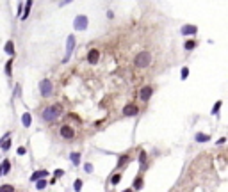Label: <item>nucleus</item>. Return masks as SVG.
Segmentation results:
<instances>
[{
  "label": "nucleus",
  "instance_id": "nucleus-1",
  "mask_svg": "<svg viewBox=\"0 0 228 192\" xmlns=\"http://www.w3.org/2000/svg\"><path fill=\"white\" fill-rule=\"evenodd\" d=\"M61 114H62V105H61V103H53V105H50V107L43 109L41 119H43V121L52 123V121H55V119H57Z\"/></svg>",
  "mask_w": 228,
  "mask_h": 192
},
{
  "label": "nucleus",
  "instance_id": "nucleus-2",
  "mask_svg": "<svg viewBox=\"0 0 228 192\" xmlns=\"http://www.w3.org/2000/svg\"><path fill=\"white\" fill-rule=\"evenodd\" d=\"M152 64V53L150 52H139L134 59V66L139 68V70H145Z\"/></svg>",
  "mask_w": 228,
  "mask_h": 192
},
{
  "label": "nucleus",
  "instance_id": "nucleus-3",
  "mask_svg": "<svg viewBox=\"0 0 228 192\" xmlns=\"http://www.w3.org/2000/svg\"><path fill=\"white\" fill-rule=\"evenodd\" d=\"M87 25H89V20H87L86 14H79V16L73 20V29H75V31H86Z\"/></svg>",
  "mask_w": 228,
  "mask_h": 192
},
{
  "label": "nucleus",
  "instance_id": "nucleus-4",
  "mask_svg": "<svg viewBox=\"0 0 228 192\" xmlns=\"http://www.w3.org/2000/svg\"><path fill=\"white\" fill-rule=\"evenodd\" d=\"M75 45H77L75 36H68V39H66V53H64V59H62L64 62L70 61V57H72V52L75 50Z\"/></svg>",
  "mask_w": 228,
  "mask_h": 192
},
{
  "label": "nucleus",
  "instance_id": "nucleus-5",
  "mask_svg": "<svg viewBox=\"0 0 228 192\" xmlns=\"http://www.w3.org/2000/svg\"><path fill=\"white\" fill-rule=\"evenodd\" d=\"M52 89H53V87H52V82H50V80L45 78V80L39 82V92H41L43 98H48V96L52 94Z\"/></svg>",
  "mask_w": 228,
  "mask_h": 192
},
{
  "label": "nucleus",
  "instance_id": "nucleus-6",
  "mask_svg": "<svg viewBox=\"0 0 228 192\" xmlns=\"http://www.w3.org/2000/svg\"><path fill=\"white\" fill-rule=\"evenodd\" d=\"M59 133H61L62 139H66V141H72L73 137H75V130H73L70 125H62L61 130H59Z\"/></svg>",
  "mask_w": 228,
  "mask_h": 192
},
{
  "label": "nucleus",
  "instance_id": "nucleus-7",
  "mask_svg": "<svg viewBox=\"0 0 228 192\" xmlns=\"http://www.w3.org/2000/svg\"><path fill=\"white\" fill-rule=\"evenodd\" d=\"M137 114H139V107L134 105V103H128V105L123 107V116H127V118H134Z\"/></svg>",
  "mask_w": 228,
  "mask_h": 192
},
{
  "label": "nucleus",
  "instance_id": "nucleus-8",
  "mask_svg": "<svg viewBox=\"0 0 228 192\" xmlns=\"http://www.w3.org/2000/svg\"><path fill=\"white\" fill-rule=\"evenodd\" d=\"M152 94H153V87H152V85H143L141 91H139V98L143 101H148L152 98Z\"/></svg>",
  "mask_w": 228,
  "mask_h": 192
},
{
  "label": "nucleus",
  "instance_id": "nucleus-9",
  "mask_svg": "<svg viewBox=\"0 0 228 192\" xmlns=\"http://www.w3.org/2000/svg\"><path fill=\"white\" fill-rule=\"evenodd\" d=\"M98 61H100V50L91 48V50L87 52V62H89V64H96Z\"/></svg>",
  "mask_w": 228,
  "mask_h": 192
},
{
  "label": "nucleus",
  "instance_id": "nucleus-10",
  "mask_svg": "<svg viewBox=\"0 0 228 192\" xmlns=\"http://www.w3.org/2000/svg\"><path fill=\"white\" fill-rule=\"evenodd\" d=\"M130 160H132L130 153H123V155H120V158H118V164H116V167H118V169H123L127 164H130Z\"/></svg>",
  "mask_w": 228,
  "mask_h": 192
},
{
  "label": "nucleus",
  "instance_id": "nucleus-11",
  "mask_svg": "<svg viewBox=\"0 0 228 192\" xmlns=\"http://www.w3.org/2000/svg\"><path fill=\"white\" fill-rule=\"evenodd\" d=\"M180 32H182V36H194L198 32V29H196V25H184L180 29Z\"/></svg>",
  "mask_w": 228,
  "mask_h": 192
},
{
  "label": "nucleus",
  "instance_id": "nucleus-12",
  "mask_svg": "<svg viewBox=\"0 0 228 192\" xmlns=\"http://www.w3.org/2000/svg\"><path fill=\"white\" fill-rule=\"evenodd\" d=\"M46 176H48V171H46V169H38V171L32 172L31 182H38L39 178H46Z\"/></svg>",
  "mask_w": 228,
  "mask_h": 192
},
{
  "label": "nucleus",
  "instance_id": "nucleus-13",
  "mask_svg": "<svg viewBox=\"0 0 228 192\" xmlns=\"http://www.w3.org/2000/svg\"><path fill=\"white\" fill-rule=\"evenodd\" d=\"M21 125H23L25 128H29L32 125V116L29 112H23V114H21Z\"/></svg>",
  "mask_w": 228,
  "mask_h": 192
},
{
  "label": "nucleus",
  "instance_id": "nucleus-14",
  "mask_svg": "<svg viewBox=\"0 0 228 192\" xmlns=\"http://www.w3.org/2000/svg\"><path fill=\"white\" fill-rule=\"evenodd\" d=\"M31 7H32V0L25 2V7H23V14H21V20H27L29 14H31Z\"/></svg>",
  "mask_w": 228,
  "mask_h": 192
},
{
  "label": "nucleus",
  "instance_id": "nucleus-15",
  "mask_svg": "<svg viewBox=\"0 0 228 192\" xmlns=\"http://www.w3.org/2000/svg\"><path fill=\"white\" fill-rule=\"evenodd\" d=\"M4 52L9 55V57H13L14 55V45H13V41H7L6 43V46H4Z\"/></svg>",
  "mask_w": 228,
  "mask_h": 192
},
{
  "label": "nucleus",
  "instance_id": "nucleus-16",
  "mask_svg": "<svg viewBox=\"0 0 228 192\" xmlns=\"http://www.w3.org/2000/svg\"><path fill=\"white\" fill-rule=\"evenodd\" d=\"M196 45H198V43L194 39H187L186 43H184V48H186L187 52H191V50H194V48H196Z\"/></svg>",
  "mask_w": 228,
  "mask_h": 192
},
{
  "label": "nucleus",
  "instance_id": "nucleus-17",
  "mask_svg": "<svg viewBox=\"0 0 228 192\" xmlns=\"http://www.w3.org/2000/svg\"><path fill=\"white\" fill-rule=\"evenodd\" d=\"M70 160H72L73 165H79V164H80V153H79V151H73L72 155H70Z\"/></svg>",
  "mask_w": 228,
  "mask_h": 192
},
{
  "label": "nucleus",
  "instance_id": "nucleus-18",
  "mask_svg": "<svg viewBox=\"0 0 228 192\" xmlns=\"http://www.w3.org/2000/svg\"><path fill=\"white\" fill-rule=\"evenodd\" d=\"M0 165H2V171H4V174H7V172L11 171V162H9V158H4Z\"/></svg>",
  "mask_w": 228,
  "mask_h": 192
},
{
  "label": "nucleus",
  "instance_id": "nucleus-19",
  "mask_svg": "<svg viewBox=\"0 0 228 192\" xmlns=\"http://www.w3.org/2000/svg\"><path fill=\"white\" fill-rule=\"evenodd\" d=\"M194 139H196V142H207L208 139H210V135H207V133H200V132H198L196 135H194Z\"/></svg>",
  "mask_w": 228,
  "mask_h": 192
},
{
  "label": "nucleus",
  "instance_id": "nucleus-20",
  "mask_svg": "<svg viewBox=\"0 0 228 192\" xmlns=\"http://www.w3.org/2000/svg\"><path fill=\"white\" fill-rule=\"evenodd\" d=\"M146 158H148L146 151H141V153H139V164H141V169H146Z\"/></svg>",
  "mask_w": 228,
  "mask_h": 192
},
{
  "label": "nucleus",
  "instance_id": "nucleus-21",
  "mask_svg": "<svg viewBox=\"0 0 228 192\" xmlns=\"http://www.w3.org/2000/svg\"><path fill=\"white\" fill-rule=\"evenodd\" d=\"M143 183H145L143 176H137V178L134 180V190H139V189H143Z\"/></svg>",
  "mask_w": 228,
  "mask_h": 192
},
{
  "label": "nucleus",
  "instance_id": "nucleus-22",
  "mask_svg": "<svg viewBox=\"0 0 228 192\" xmlns=\"http://www.w3.org/2000/svg\"><path fill=\"white\" fill-rule=\"evenodd\" d=\"M46 185H48V180H45V178H39V180L36 182V189H38V190H43V189H45Z\"/></svg>",
  "mask_w": 228,
  "mask_h": 192
},
{
  "label": "nucleus",
  "instance_id": "nucleus-23",
  "mask_svg": "<svg viewBox=\"0 0 228 192\" xmlns=\"http://www.w3.org/2000/svg\"><path fill=\"white\" fill-rule=\"evenodd\" d=\"M120 180H121V174H120V172H116V174H112V176H111V180H109V182H111V185H118V183H120Z\"/></svg>",
  "mask_w": 228,
  "mask_h": 192
},
{
  "label": "nucleus",
  "instance_id": "nucleus-24",
  "mask_svg": "<svg viewBox=\"0 0 228 192\" xmlns=\"http://www.w3.org/2000/svg\"><path fill=\"white\" fill-rule=\"evenodd\" d=\"M11 73H13V59H9V61L6 62V75L11 77Z\"/></svg>",
  "mask_w": 228,
  "mask_h": 192
},
{
  "label": "nucleus",
  "instance_id": "nucleus-25",
  "mask_svg": "<svg viewBox=\"0 0 228 192\" xmlns=\"http://www.w3.org/2000/svg\"><path fill=\"white\" fill-rule=\"evenodd\" d=\"M73 190L75 192L82 190V180H75V183H73Z\"/></svg>",
  "mask_w": 228,
  "mask_h": 192
},
{
  "label": "nucleus",
  "instance_id": "nucleus-26",
  "mask_svg": "<svg viewBox=\"0 0 228 192\" xmlns=\"http://www.w3.org/2000/svg\"><path fill=\"white\" fill-rule=\"evenodd\" d=\"M187 77H189V68H187V66H184V68H182V71H180V78H182V80H186Z\"/></svg>",
  "mask_w": 228,
  "mask_h": 192
},
{
  "label": "nucleus",
  "instance_id": "nucleus-27",
  "mask_svg": "<svg viewBox=\"0 0 228 192\" xmlns=\"http://www.w3.org/2000/svg\"><path fill=\"white\" fill-rule=\"evenodd\" d=\"M0 192H14L13 185H0Z\"/></svg>",
  "mask_w": 228,
  "mask_h": 192
},
{
  "label": "nucleus",
  "instance_id": "nucleus-28",
  "mask_svg": "<svg viewBox=\"0 0 228 192\" xmlns=\"http://www.w3.org/2000/svg\"><path fill=\"white\" fill-rule=\"evenodd\" d=\"M219 109H221V101H216V103H214V107H212V114H214V116H216V114H218L219 112Z\"/></svg>",
  "mask_w": 228,
  "mask_h": 192
},
{
  "label": "nucleus",
  "instance_id": "nucleus-29",
  "mask_svg": "<svg viewBox=\"0 0 228 192\" xmlns=\"http://www.w3.org/2000/svg\"><path fill=\"white\" fill-rule=\"evenodd\" d=\"M84 171H86V172H89V174H91V172H93V164L86 162V165H84Z\"/></svg>",
  "mask_w": 228,
  "mask_h": 192
},
{
  "label": "nucleus",
  "instance_id": "nucleus-30",
  "mask_svg": "<svg viewBox=\"0 0 228 192\" xmlns=\"http://www.w3.org/2000/svg\"><path fill=\"white\" fill-rule=\"evenodd\" d=\"M16 153H18V155H25V153H27V150H25V148H23V146H20V148H18V150H16Z\"/></svg>",
  "mask_w": 228,
  "mask_h": 192
},
{
  "label": "nucleus",
  "instance_id": "nucleus-31",
  "mask_svg": "<svg viewBox=\"0 0 228 192\" xmlns=\"http://www.w3.org/2000/svg\"><path fill=\"white\" fill-rule=\"evenodd\" d=\"M62 174H64V171H62V169H57V171L53 172V176H55V178H61Z\"/></svg>",
  "mask_w": 228,
  "mask_h": 192
},
{
  "label": "nucleus",
  "instance_id": "nucleus-32",
  "mask_svg": "<svg viewBox=\"0 0 228 192\" xmlns=\"http://www.w3.org/2000/svg\"><path fill=\"white\" fill-rule=\"evenodd\" d=\"M107 18H109V20H112V18H114V13H112V11H107Z\"/></svg>",
  "mask_w": 228,
  "mask_h": 192
},
{
  "label": "nucleus",
  "instance_id": "nucleus-33",
  "mask_svg": "<svg viewBox=\"0 0 228 192\" xmlns=\"http://www.w3.org/2000/svg\"><path fill=\"white\" fill-rule=\"evenodd\" d=\"M72 0H62V5H66V4H70Z\"/></svg>",
  "mask_w": 228,
  "mask_h": 192
},
{
  "label": "nucleus",
  "instance_id": "nucleus-34",
  "mask_svg": "<svg viewBox=\"0 0 228 192\" xmlns=\"http://www.w3.org/2000/svg\"><path fill=\"white\" fill-rule=\"evenodd\" d=\"M123 192H134V189H125Z\"/></svg>",
  "mask_w": 228,
  "mask_h": 192
},
{
  "label": "nucleus",
  "instance_id": "nucleus-35",
  "mask_svg": "<svg viewBox=\"0 0 228 192\" xmlns=\"http://www.w3.org/2000/svg\"><path fill=\"white\" fill-rule=\"evenodd\" d=\"M2 174H4V171H2V165H0V176H2Z\"/></svg>",
  "mask_w": 228,
  "mask_h": 192
}]
</instances>
